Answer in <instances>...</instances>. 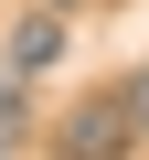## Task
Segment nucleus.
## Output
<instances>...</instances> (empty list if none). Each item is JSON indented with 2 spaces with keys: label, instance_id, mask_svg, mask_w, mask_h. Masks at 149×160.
<instances>
[{
  "label": "nucleus",
  "instance_id": "nucleus-1",
  "mask_svg": "<svg viewBox=\"0 0 149 160\" xmlns=\"http://www.w3.org/2000/svg\"><path fill=\"white\" fill-rule=\"evenodd\" d=\"M0 53H11L22 75H43V64L64 53V22H53V11H32V22H11V32H0Z\"/></svg>",
  "mask_w": 149,
  "mask_h": 160
},
{
  "label": "nucleus",
  "instance_id": "nucleus-2",
  "mask_svg": "<svg viewBox=\"0 0 149 160\" xmlns=\"http://www.w3.org/2000/svg\"><path fill=\"white\" fill-rule=\"evenodd\" d=\"M22 128H32V96H22V64L0 53V149H22Z\"/></svg>",
  "mask_w": 149,
  "mask_h": 160
},
{
  "label": "nucleus",
  "instance_id": "nucleus-3",
  "mask_svg": "<svg viewBox=\"0 0 149 160\" xmlns=\"http://www.w3.org/2000/svg\"><path fill=\"white\" fill-rule=\"evenodd\" d=\"M117 107H128V128L149 139V75H128V86H117Z\"/></svg>",
  "mask_w": 149,
  "mask_h": 160
}]
</instances>
